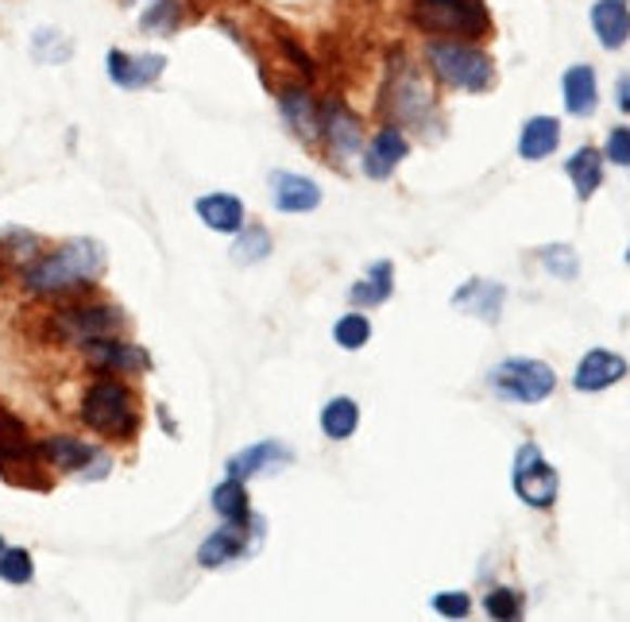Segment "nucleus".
Returning a JSON list of instances; mask_svg holds the SVG:
<instances>
[{"label": "nucleus", "mask_w": 630, "mask_h": 622, "mask_svg": "<svg viewBox=\"0 0 630 622\" xmlns=\"http://www.w3.org/2000/svg\"><path fill=\"white\" fill-rule=\"evenodd\" d=\"M101 271H105V251L98 241H66L59 251L27 267L24 286L31 294H66L101 278Z\"/></svg>", "instance_id": "f257e3e1"}, {"label": "nucleus", "mask_w": 630, "mask_h": 622, "mask_svg": "<svg viewBox=\"0 0 630 622\" xmlns=\"http://www.w3.org/2000/svg\"><path fill=\"white\" fill-rule=\"evenodd\" d=\"M426 59L445 86L468 89V93H484L496 78L488 54L461 43V39H437V43L426 47Z\"/></svg>", "instance_id": "f03ea898"}, {"label": "nucleus", "mask_w": 630, "mask_h": 622, "mask_svg": "<svg viewBox=\"0 0 630 622\" xmlns=\"http://www.w3.org/2000/svg\"><path fill=\"white\" fill-rule=\"evenodd\" d=\"M410 20L429 36L476 39L488 31V9L479 0H414Z\"/></svg>", "instance_id": "7ed1b4c3"}, {"label": "nucleus", "mask_w": 630, "mask_h": 622, "mask_svg": "<svg viewBox=\"0 0 630 622\" xmlns=\"http://www.w3.org/2000/svg\"><path fill=\"white\" fill-rule=\"evenodd\" d=\"M81 422L105 437H132L136 433V402L132 391L116 379H98L81 399Z\"/></svg>", "instance_id": "20e7f679"}, {"label": "nucleus", "mask_w": 630, "mask_h": 622, "mask_svg": "<svg viewBox=\"0 0 630 622\" xmlns=\"http://www.w3.org/2000/svg\"><path fill=\"white\" fill-rule=\"evenodd\" d=\"M488 383L496 387L499 399L506 402H545L553 394V387H557V375L542 360H523V355H515V360H503L488 375Z\"/></svg>", "instance_id": "39448f33"}, {"label": "nucleus", "mask_w": 630, "mask_h": 622, "mask_svg": "<svg viewBox=\"0 0 630 622\" xmlns=\"http://www.w3.org/2000/svg\"><path fill=\"white\" fill-rule=\"evenodd\" d=\"M120 310L108 302H89V306H66V310L54 313L51 329L59 340H70V345L86 348L89 340H101V337H116L120 329Z\"/></svg>", "instance_id": "423d86ee"}, {"label": "nucleus", "mask_w": 630, "mask_h": 622, "mask_svg": "<svg viewBox=\"0 0 630 622\" xmlns=\"http://www.w3.org/2000/svg\"><path fill=\"white\" fill-rule=\"evenodd\" d=\"M511 480H515V491L523 498L526 507H553L557 503V491H561V476L545 464L542 449L538 444H523L515 453V471H511Z\"/></svg>", "instance_id": "0eeeda50"}, {"label": "nucleus", "mask_w": 630, "mask_h": 622, "mask_svg": "<svg viewBox=\"0 0 630 622\" xmlns=\"http://www.w3.org/2000/svg\"><path fill=\"white\" fill-rule=\"evenodd\" d=\"M294 456L286 444L279 441H259V444H248V449H240V453L229 456V476H236V480H252V476H263V471H279L286 468Z\"/></svg>", "instance_id": "6e6552de"}, {"label": "nucleus", "mask_w": 630, "mask_h": 622, "mask_svg": "<svg viewBox=\"0 0 630 622\" xmlns=\"http://www.w3.org/2000/svg\"><path fill=\"white\" fill-rule=\"evenodd\" d=\"M503 302H506V290L499 283H488V278H468L453 294V310L472 313V318L488 321V325H496L503 318Z\"/></svg>", "instance_id": "1a4fd4ad"}, {"label": "nucleus", "mask_w": 630, "mask_h": 622, "mask_svg": "<svg viewBox=\"0 0 630 622\" xmlns=\"http://www.w3.org/2000/svg\"><path fill=\"white\" fill-rule=\"evenodd\" d=\"M167 70V59L163 54H125V51H108V78L120 89H143L159 81V74Z\"/></svg>", "instance_id": "9d476101"}, {"label": "nucleus", "mask_w": 630, "mask_h": 622, "mask_svg": "<svg viewBox=\"0 0 630 622\" xmlns=\"http://www.w3.org/2000/svg\"><path fill=\"white\" fill-rule=\"evenodd\" d=\"M321 135L329 140V147L337 155H356L364 147V128L356 120V113H348L340 101H329L321 108Z\"/></svg>", "instance_id": "9b49d317"}, {"label": "nucleus", "mask_w": 630, "mask_h": 622, "mask_svg": "<svg viewBox=\"0 0 630 622\" xmlns=\"http://www.w3.org/2000/svg\"><path fill=\"white\" fill-rule=\"evenodd\" d=\"M622 375H627V360H622V355L607 352V348H592V352L577 364L573 387H577V391H604V387L619 383Z\"/></svg>", "instance_id": "f8f14e48"}, {"label": "nucleus", "mask_w": 630, "mask_h": 622, "mask_svg": "<svg viewBox=\"0 0 630 622\" xmlns=\"http://www.w3.org/2000/svg\"><path fill=\"white\" fill-rule=\"evenodd\" d=\"M271 190H275L279 213H313V209L321 205L318 182L306 178V174H286V170H275V174H271Z\"/></svg>", "instance_id": "ddd939ff"}, {"label": "nucleus", "mask_w": 630, "mask_h": 622, "mask_svg": "<svg viewBox=\"0 0 630 622\" xmlns=\"http://www.w3.org/2000/svg\"><path fill=\"white\" fill-rule=\"evenodd\" d=\"M86 360L101 372H143L147 367V355L140 348L125 345L116 337H101V340H89L86 345Z\"/></svg>", "instance_id": "4468645a"}, {"label": "nucleus", "mask_w": 630, "mask_h": 622, "mask_svg": "<svg viewBox=\"0 0 630 622\" xmlns=\"http://www.w3.org/2000/svg\"><path fill=\"white\" fill-rule=\"evenodd\" d=\"M407 135L399 128H380L372 147L364 152V174L368 178H391V170L407 159Z\"/></svg>", "instance_id": "2eb2a0df"}, {"label": "nucleus", "mask_w": 630, "mask_h": 622, "mask_svg": "<svg viewBox=\"0 0 630 622\" xmlns=\"http://www.w3.org/2000/svg\"><path fill=\"white\" fill-rule=\"evenodd\" d=\"M279 105H283L286 125H291L294 132L303 135L306 143L318 140V135H321V108L313 105V98L306 93V89H298V86L283 89V98H279Z\"/></svg>", "instance_id": "dca6fc26"}, {"label": "nucleus", "mask_w": 630, "mask_h": 622, "mask_svg": "<svg viewBox=\"0 0 630 622\" xmlns=\"http://www.w3.org/2000/svg\"><path fill=\"white\" fill-rule=\"evenodd\" d=\"M592 27L595 39L607 47V51H619L622 43L630 39V12L622 0H600L592 9Z\"/></svg>", "instance_id": "f3484780"}, {"label": "nucleus", "mask_w": 630, "mask_h": 622, "mask_svg": "<svg viewBox=\"0 0 630 622\" xmlns=\"http://www.w3.org/2000/svg\"><path fill=\"white\" fill-rule=\"evenodd\" d=\"M194 209L214 232H240L244 229V202L232 194H205V197H197Z\"/></svg>", "instance_id": "a211bd4d"}, {"label": "nucleus", "mask_w": 630, "mask_h": 622, "mask_svg": "<svg viewBox=\"0 0 630 622\" xmlns=\"http://www.w3.org/2000/svg\"><path fill=\"white\" fill-rule=\"evenodd\" d=\"M561 143V125L553 120V116H530L523 128V135H518V155L530 163L545 159V155L557 152Z\"/></svg>", "instance_id": "6ab92c4d"}, {"label": "nucleus", "mask_w": 630, "mask_h": 622, "mask_svg": "<svg viewBox=\"0 0 630 622\" xmlns=\"http://www.w3.org/2000/svg\"><path fill=\"white\" fill-rule=\"evenodd\" d=\"M39 453H43L47 464H54V468L63 471H86L89 461H98V449H89L86 441H78V437H51V441L39 444Z\"/></svg>", "instance_id": "aec40b11"}, {"label": "nucleus", "mask_w": 630, "mask_h": 622, "mask_svg": "<svg viewBox=\"0 0 630 622\" xmlns=\"http://www.w3.org/2000/svg\"><path fill=\"white\" fill-rule=\"evenodd\" d=\"M244 553V533H240L236 522H229L224 530L209 533L202 545H197V565L202 569H221L229 560H236Z\"/></svg>", "instance_id": "412c9836"}, {"label": "nucleus", "mask_w": 630, "mask_h": 622, "mask_svg": "<svg viewBox=\"0 0 630 622\" xmlns=\"http://www.w3.org/2000/svg\"><path fill=\"white\" fill-rule=\"evenodd\" d=\"M600 105V89H595L592 66H573L565 70V108L573 116H592Z\"/></svg>", "instance_id": "4be33fe9"}, {"label": "nucleus", "mask_w": 630, "mask_h": 622, "mask_svg": "<svg viewBox=\"0 0 630 622\" xmlns=\"http://www.w3.org/2000/svg\"><path fill=\"white\" fill-rule=\"evenodd\" d=\"M565 170H568V178H573L577 197L588 202V197L600 190V182H604V155L595 152V147H580V152L565 163Z\"/></svg>", "instance_id": "5701e85b"}, {"label": "nucleus", "mask_w": 630, "mask_h": 622, "mask_svg": "<svg viewBox=\"0 0 630 622\" xmlns=\"http://www.w3.org/2000/svg\"><path fill=\"white\" fill-rule=\"evenodd\" d=\"M395 290V267L387 263V259H380V263L368 267L364 283H356L352 290H348V302L352 306H380L387 302Z\"/></svg>", "instance_id": "b1692460"}, {"label": "nucleus", "mask_w": 630, "mask_h": 622, "mask_svg": "<svg viewBox=\"0 0 630 622\" xmlns=\"http://www.w3.org/2000/svg\"><path fill=\"white\" fill-rule=\"evenodd\" d=\"M356 426H360V406L352 399H345V394L329 399V406L321 410V433L329 441H348L356 433Z\"/></svg>", "instance_id": "393cba45"}, {"label": "nucleus", "mask_w": 630, "mask_h": 622, "mask_svg": "<svg viewBox=\"0 0 630 622\" xmlns=\"http://www.w3.org/2000/svg\"><path fill=\"white\" fill-rule=\"evenodd\" d=\"M214 510L224 518V522L248 526L252 522V503H248V491H244V480L229 476V480L214 491Z\"/></svg>", "instance_id": "a878e982"}, {"label": "nucleus", "mask_w": 630, "mask_h": 622, "mask_svg": "<svg viewBox=\"0 0 630 622\" xmlns=\"http://www.w3.org/2000/svg\"><path fill=\"white\" fill-rule=\"evenodd\" d=\"M429 105H434V93L426 89V81H417L414 74H407L402 89H395V108H399V116L422 125V116L429 113Z\"/></svg>", "instance_id": "bb28decb"}, {"label": "nucleus", "mask_w": 630, "mask_h": 622, "mask_svg": "<svg viewBox=\"0 0 630 622\" xmlns=\"http://www.w3.org/2000/svg\"><path fill=\"white\" fill-rule=\"evenodd\" d=\"M333 340H337L340 348H348V352H356V348H364L368 340H372V321H368L364 313H348V318H340L337 325H333Z\"/></svg>", "instance_id": "cd10ccee"}, {"label": "nucleus", "mask_w": 630, "mask_h": 622, "mask_svg": "<svg viewBox=\"0 0 630 622\" xmlns=\"http://www.w3.org/2000/svg\"><path fill=\"white\" fill-rule=\"evenodd\" d=\"M271 256V236H267V229H240L236 232V248H232V259L236 263H256V259Z\"/></svg>", "instance_id": "c85d7f7f"}, {"label": "nucleus", "mask_w": 630, "mask_h": 622, "mask_svg": "<svg viewBox=\"0 0 630 622\" xmlns=\"http://www.w3.org/2000/svg\"><path fill=\"white\" fill-rule=\"evenodd\" d=\"M31 576H36L31 553L27 549H4L0 553V580H4V584H27Z\"/></svg>", "instance_id": "c756f323"}, {"label": "nucleus", "mask_w": 630, "mask_h": 622, "mask_svg": "<svg viewBox=\"0 0 630 622\" xmlns=\"http://www.w3.org/2000/svg\"><path fill=\"white\" fill-rule=\"evenodd\" d=\"M542 263H545V271L557 278H577V271H580L577 251L568 248V244H550V248H542Z\"/></svg>", "instance_id": "7c9ffc66"}, {"label": "nucleus", "mask_w": 630, "mask_h": 622, "mask_svg": "<svg viewBox=\"0 0 630 622\" xmlns=\"http://www.w3.org/2000/svg\"><path fill=\"white\" fill-rule=\"evenodd\" d=\"M484 607H488V614L491 619H499V622H511V619L523 614V604H518V596L511 592V587H496V592H488Z\"/></svg>", "instance_id": "2f4dec72"}, {"label": "nucleus", "mask_w": 630, "mask_h": 622, "mask_svg": "<svg viewBox=\"0 0 630 622\" xmlns=\"http://www.w3.org/2000/svg\"><path fill=\"white\" fill-rule=\"evenodd\" d=\"M147 31H175V24H178V0H155L152 9L143 12V20H140Z\"/></svg>", "instance_id": "473e14b6"}, {"label": "nucleus", "mask_w": 630, "mask_h": 622, "mask_svg": "<svg viewBox=\"0 0 630 622\" xmlns=\"http://www.w3.org/2000/svg\"><path fill=\"white\" fill-rule=\"evenodd\" d=\"M434 611L445 614V619H468L472 599L464 592H441V596H434Z\"/></svg>", "instance_id": "72a5a7b5"}, {"label": "nucleus", "mask_w": 630, "mask_h": 622, "mask_svg": "<svg viewBox=\"0 0 630 622\" xmlns=\"http://www.w3.org/2000/svg\"><path fill=\"white\" fill-rule=\"evenodd\" d=\"M607 159L619 163V167H630V128H615L607 135Z\"/></svg>", "instance_id": "f704fd0d"}, {"label": "nucleus", "mask_w": 630, "mask_h": 622, "mask_svg": "<svg viewBox=\"0 0 630 622\" xmlns=\"http://www.w3.org/2000/svg\"><path fill=\"white\" fill-rule=\"evenodd\" d=\"M0 553H4V542H0Z\"/></svg>", "instance_id": "c9c22d12"}, {"label": "nucleus", "mask_w": 630, "mask_h": 622, "mask_svg": "<svg viewBox=\"0 0 630 622\" xmlns=\"http://www.w3.org/2000/svg\"><path fill=\"white\" fill-rule=\"evenodd\" d=\"M627 263H630V251H627Z\"/></svg>", "instance_id": "e433bc0d"}]
</instances>
